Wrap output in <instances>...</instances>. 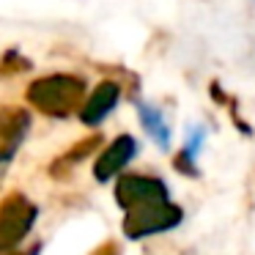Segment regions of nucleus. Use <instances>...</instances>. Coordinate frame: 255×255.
<instances>
[{"mask_svg":"<svg viewBox=\"0 0 255 255\" xmlns=\"http://www.w3.org/2000/svg\"><path fill=\"white\" fill-rule=\"evenodd\" d=\"M28 102L50 118H69L85 102V83L74 74H47L30 83Z\"/></svg>","mask_w":255,"mask_h":255,"instance_id":"f257e3e1","label":"nucleus"},{"mask_svg":"<svg viewBox=\"0 0 255 255\" xmlns=\"http://www.w3.org/2000/svg\"><path fill=\"white\" fill-rule=\"evenodd\" d=\"M181 222H184V209L173 200L140 206V209H132L124 214V236L132 239V242H143V239L176 231Z\"/></svg>","mask_w":255,"mask_h":255,"instance_id":"f03ea898","label":"nucleus"},{"mask_svg":"<svg viewBox=\"0 0 255 255\" xmlns=\"http://www.w3.org/2000/svg\"><path fill=\"white\" fill-rule=\"evenodd\" d=\"M39 220V206L22 192H11L0 200V253L17 250L28 239Z\"/></svg>","mask_w":255,"mask_h":255,"instance_id":"7ed1b4c3","label":"nucleus"},{"mask_svg":"<svg viewBox=\"0 0 255 255\" xmlns=\"http://www.w3.org/2000/svg\"><path fill=\"white\" fill-rule=\"evenodd\" d=\"M170 200V187L165 178L148 176V173H124L116 181V203L121 206V211L140 209V206L151 203H165Z\"/></svg>","mask_w":255,"mask_h":255,"instance_id":"20e7f679","label":"nucleus"},{"mask_svg":"<svg viewBox=\"0 0 255 255\" xmlns=\"http://www.w3.org/2000/svg\"><path fill=\"white\" fill-rule=\"evenodd\" d=\"M137 151H140L137 137H132V134H118V137L110 140V145H105L102 154L96 156L94 178L99 184H110L113 178L124 176V170L132 165V159L137 156Z\"/></svg>","mask_w":255,"mask_h":255,"instance_id":"39448f33","label":"nucleus"},{"mask_svg":"<svg viewBox=\"0 0 255 255\" xmlns=\"http://www.w3.org/2000/svg\"><path fill=\"white\" fill-rule=\"evenodd\" d=\"M30 132V113L22 107H0V165H8L25 145Z\"/></svg>","mask_w":255,"mask_h":255,"instance_id":"423d86ee","label":"nucleus"},{"mask_svg":"<svg viewBox=\"0 0 255 255\" xmlns=\"http://www.w3.org/2000/svg\"><path fill=\"white\" fill-rule=\"evenodd\" d=\"M118 102H121V85H118L116 80H105V83L96 85V88L91 91V96L83 102V107H80V121H83L85 127H99V124L118 107Z\"/></svg>","mask_w":255,"mask_h":255,"instance_id":"0eeeda50","label":"nucleus"},{"mask_svg":"<svg viewBox=\"0 0 255 255\" xmlns=\"http://www.w3.org/2000/svg\"><path fill=\"white\" fill-rule=\"evenodd\" d=\"M206 137H209V129H206L203 124H192V127L187 129V140H184L181 151L173 156V167H176L181 176H187V178H198L200 176L198 156H200V151H203Z\"/></svg>","mask_w":255,"mask_h":255,"instance_id":"6e6552de","label":"nucleus"},{"mask_svg":"<svg viewBox=\"0 0 255 255\" xmlns=\"http://www.w3.org/2000/svg\"><path fill=\"white\" fill-rule=\"evenodd\" d=\"M137 118H140V124H143L145 134H148V137L154 140L162 151L170 148L173 132H170V124H167L165 113H162L159 107H156V105H145V102H137Z\"/></svg>","mask_w":255,"mask_h":255,"instance_id":"1a4fd4ad","label":"nucleus"},{"mask_svg":"<svg viewBox=\"0 0 255 255\" xmlns=\"http://www.w3.org/2000/svg\"><path fill=\"white\" fill-rule=\"evenodd\" d=\"M99 143H102V137H99V134H94V137H88V140H80V143L74 145V148L69 151V154H63L61 159L55 162V165H63V167H77L80 162L85 159V156H88V154H94V151L99 148Z\"/></svg>","mask_w":255,"mask_h":255,"instance_id":"9d476101","label":"nucleus"},{"mask_svg":"<svg viewBox=\"0 0 255 255\" xmlns=\"http://www.w3.org/2000/svg\"><path fill=\"white\" fill-rule=\"evenodd\" d=\"M41 244H33V247H28V250H22V247H17V250H3L0 255H41Z\"/></svg>","mask_w":255,"mask_h":255,"instance_id":"9b49d317","label":"nucleus"},{"mask_svg":"<svg viewBox=\"0 0 255 255\" xmlns=\"http://www.w3.org/2000/svg\"><path fill=\"white\" fill-rule=\"evenodd\" d=\"M94 255H118V244H113V242H107V244H102L99 250H96Z\"/></svg>","mask_w":255,"mask_h":255,"instance_id":"f8f14e48","label":"nucleus"}]
</instances>
